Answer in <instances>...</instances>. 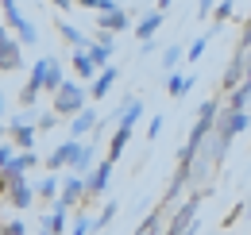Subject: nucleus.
Instances as JSON below:
<instances>
[{"instance_id": "45", "label": "nucleus", "mask_w": 251, "mask_h": 235, "mask_svg": "<svg viewBox=\"0 0 251 235\" xmlns=\"http://www.w3.org/2000/svg\"><path fill=\"white\" fill-rule=\"evenodd\" d=\"M0 235H4V224H0Z\"/></svg>"}, {"instance_id": "36", "label": "nucleus", "mask_w": 251, "mask_h": 235, "mask_svg": "<svg viewBox=\"0 0 251 235\" xmlns=\"http://www.w3.org/2000/svg\"><path fill=\"white\" fill-rule=\"evenodd\" d=\"M54 123H58V116H54V112H43V116H39V123H35V131H43V127H54Z\"/></svg>"}, {"instance_id": "35", "label": "nucleus", "mask_w": 251, "mask_h": 235, "mask_svg": "<svg viewBox=\"0 0 251 235\" xmlns=\"http://www.w3.org/2000/svg\"><path fill=\"white\" fill-rule=\"evenodd\" d=\"M12 154H16V147H12V143H0V170L12 162Z\"/></svg>"}, {"instance_id": "37", "label": "nucleus", "mask_w": 251, "mask_h": 235, "mask_svg": "<svg viewBox=\"0 0 251 235\" xmlns=\"http://www.w3.org/2000/svg\"><path fill=\"white\" fill-rule=\"evenodd\" d=\"M4 235H27V224L16 220V224H4Z\"/></svg>"}, {"instance_id": "11", "label": "nucleus", "mask_w": 251, "mask_h": 235, "mask_svg": "<svg viewBox=\"0 0 251 235\" xmlns=\"http://www.w3.org/2000/svg\"><path fill=\"white\" fill-rule=\"evenodd\" d=\"M93 127H97V112L85 104L77 116L70 119V139H74V143H81V135H93Z\"/></svg>"}, {"instance_id": "29", "label": "nucleus", "mask_w": 251, "mask_h": 235, "mask_svg": "<svg viewBox=\"0 0 251 235\" xmlns=\"http://www.w3.org/2000/svg\"><path fill=\"white\" fill-rule=\"evenodd\" d=\"M116 212H120V205H116V201H108V205H104V212H100V216L93 220V232H104V228L116 220Z\"/></svg>"}, {"instance_id": "30", "label": "nucleus", "mask_w": 251, "mask_h": 235, "mask_svg": "<svg viewBox=\"0 0 251 235\" xmlns=\"http://www.w3.org/2000/svg\"><path fill=\"white\" fill-rule=\"evenodd\" d=\"M39 96H43V93H39L31 81H24V89H20V104H24V108H35V104H39Z\"/></svg>"}, {"instance_id": "19", "label": "nucleus", "mask_w": 251, "mask_h": 235, "mask_svg": "<svg viewBox=\"0 0 251 235\" xmlns=\"http://www.w3.org/2000/svg\"><path fill=\"white\" fill-rule=\"evenodd\" d=\"M244 70H248V66H244V58H240V54H232L228 70H224V81H220V85H224V93H232V89L244 81Z\"/></svg>"}, {"instance_id": "3", "label": "nucleus", "mask_w": 251, "mask_h": 235, "mask_svg": "<svg viewBox=\"0 0 251 235\" xmlns=\"http://www.w3.org/2000/svg\"><path fill=\"white\" fill-rule=\"evenodd\" d=\"M131 27V16L127 8H120L116 0H100L97 8V31H108V35H120V31Z\"/></svg>"}, {"instance_id": "22", "label": "nucleus", "mask_w": 251, "mask_h": 235, "mask_svg": "<svg viewBox=\"0 0 251 235\" xmlns=\"http://www.w3.org/2000/svg\"><path fill=\"white\" fill-rule=\"evenodd\" d=\"M162 220H166V216L155 208V212H147V216L139 220V228H135L131 235H162Z\"/></svg>"}, {"instance_id": "43", "label": "nucleus", "mask_w": 251, "mask_h": 235, "mask_svg": "<svg viewBox=\"0 0 251 235\" xmlns=\"http://www.w3.org/2000/svg\"><path fill=\"white\" fill-rule=\"evenodd\" d=\"M0 143H8V127L4 123H0Z\"/></svg>"}, {"instance_id": "24", "label": "nucleus", "mask_w": 251, "mask_h": 235, "mask_svg": "<svg viewBox=\"0 0 251 235\" xmlns=\"http://www.w3.org/2000/svg\"><path fill=\"white\" fill-rule=\"evenodd\" d=\"M35 201H50V205L58 201V177L54 174H47L43 185H35Z\"/></svg>"}, {"instance_id": "13", "label": "nucleus", "mask_w": 251, "mask_h": 235, "mask_svg": "<svg viewBox=\"0 0 251 235\" xmlns=\"http://www.w3.org/2000/svg\"><path fill=\"white\" fill-rule=\"evenodd\" d=\"M77 147H81V143H74V139H66V143H58V147L50 150V158H47V170L54 174V170H62V166H70V162H74V154H77Z\"/></svg>"}, {"instance_id": "18", "label": "nucleus", "mask_w": 251, "mask_h": 235, "mask_svg": "<svg viewBox=\"0 0 251 235\" xmlns=\"http://www.w3.org/2000/svg\"><path fill=\"white\" fill-rule=\"evenodd\" d=\"M70 66H74V73H77V85H89V81L97 77V66H93L89 58H85V50H74Z\"/></svg>"}, {"instance_id": "33", "label": "nucleus", "mask_w": 251, "mask_h": 235, "mask_svg": "<svg viewBox=\"0 0 251 235\" xmlns=\"http://www.w3.org/2000/svg\"><path fill=\"white\" fill-rule=\"evenodd\" d=\"M213 8H217V0H197V20H209Z\"/></svg>"}, {"instance_id": "20", "label": "nucleus", "mask_w": 251, "mask_h": 235, "mask_svg": "<svg viewBox=\"0 0 251 235\" xmlns=\"http://www.w3.org/2000/svg\"><path fill=\"white\" fill-rule=\"evenodd\" d=\"M62 62L54 58V54H50V70H47V77H43V93H47V96H54V93H58V89H62Z\"/></svg>"}, {"instance_id": "23", "label": "nucleus", "mask_w": 251, "mask_h": 235, "mask_svg": "<svg viewBox=\"0 0 251 235\" xmlns=\"http://www.w3.org/2000/svg\"><path fill=\"white\" fill-rule=\"evenodd\" d=\"M0 8H4V27H8V31H16L24 20H27V16L20 12V4H16V0H0Z\"/></svg>"}, {"instance_id": "8", "label": "nucleus", "mask_w": 251, "mask_h": 235, "mask_svg": "<svg viewBox=\"0 0 251 235\" xmlns=\"http://www.w3.org/2000/svg\"><path fill=\"white\" fill-rule=\"evenodd\" d=\"M4 201H8L12 208H20V212H24V208H31L35 205V185L27 181V177L12 181V185H8V193H4Z\"/></svg>"}, {"instance_id": "41", "label": "nucleus", "mask_w": 251, "mask_h": 235, "mask_svg": "<svg viewBox=\"0 0 251 235\" xmlns=\"http://www.w3.org/2000/svg\"><path fill=\"white\" fill-rule=\"evenodd\" d=\"M8 185H12V181H8V177L0 174V197H4V193H8Z\"/></svg>"}, {"instance_id": "25", "label": "nucleus", "mask_w": 251, "mask_h": 235, "mask_svg": "<svg viewBox=\"0 0 251 235\" xmlns=\"http://www.w3.org/2000/svg\"><path fill=\"white\" fill-rule=\"evenodd\" d=\"M12 39H16L20 47H35V43H39V31H35V24H31V20H24L20 27L12 31Z\"/></svg>"}, {"instance_id": "1", "label": "nucleus", "mask_w": 251, "mask_h": 235, "mask_svg": "<svg viewBox=\"0 0 251 235\" xmlns=\"http://www.w3.org/2000/svg\"><path fill=\"white\" fill-rule=\"evenodd\" d=\"M240 131H248V112H217V123H213V135H209V158H213V166L224 162V154L232 147V139L240 135Z\"/></svg>"}, {"instance_id": "28", "label": "nucleus", "mask_w": 251, "mask_h": 235, "mask_svg": "<svg viewBox=\"0 0 251 235\" xmlns=\"http://www.w3.org/2000/svg\"><path fill=\"white\" fill-rule=\"evenodd\" d=\"M182 58H186V47H178V43H170V47L162 50V66H166V70H178Z\"/></svg>"}, {"instance_id": "15", "label": "nucleus", "mask_w": 251, "mask_h": 235, "mask_svg": "<svg viewBox=\"0 0 251 235\" xmlns=\"http://www.w3.org/2000/svg\"><path fill=\"white\" fill-rule=\"evenodd\" d=\"M93 154H97V147L93 143H81L77 147V154H74V162H70V170H74V177H85L89 170H93L97 162H93Z\"/></svg>"}, {"instance_id": "27", "label": "nucleus", "mask_w": 251, "mask_h": 235, "mask_svg": "<svg viewBox=\"0 0 251 235\" xmlns=\"http://www.w3.org/2000/svg\"><path fill=\"white\" fill-rule=\"evenodd\" d=\"M232 16H236V0H220L217 8H213V31H217L220 24H228Z\"/></svg>"}, {"instance_id": "9", "label": "nucleus", "mask_w": 251, "mask_h": 235, "mask_svg": "<svg viewBox=\"0 0 251 235\" xmlns=\"http://www.w3.org/2000/svg\"><path fill=\"white\" fill-rule=\"evenodd\" d=\"M108 177H112V162H97L93 170L85 174V197H100V193H108Z\"/></svg>"}, {"instance_id": "10", "label": "nucleus", "mask_w": 251, "mask_h": 235, "mask_svg": "<svg viewBox=\"0 0 251 235\" xmlns=\"http://www.w3.org/2000/svg\"><path fill=\"white\" fill-rule=\"evenodd\" d=\"M116 81H120V70H116V66H104V70H97V77L89 81V89H85V93H89L93 100H100V96H108V93H112V85H116Z\"/></svg>"}, {"instance_id": "32", "label": "nucleus", "mask_w": 251, "mask_h": 235, "mask_svg": "<svg viewBox=\"0 0 251 235\" xmlns=\"http://www.w3.org/2000/svg\"><path fill=\"white\" fill-rule=\"evenodd\" d=\"M89 232H93V220H85V216H77L70 224V235H89Z\"/></svg>"}, {"instance_id": "4", "label": "nucleus", "mask_w": 251, "mask_h": 235, "mask_svg": "<svg viewBox=\"0 0 251 235\" xmlns=\"http://www.w3.org/2000/svg\"><path fill=\"white\" fill-rule=\"evenodd\" d=\"M20 70H27L24 66V47L12 39V31L0 24V73H20Z\"/></svg>"}, {"instance_id": "38", "label": "nucleus", "mask_w": 251, "mask_h": 235, "mask_svg": "<svg viewBox=\"0 0 251 235\" xmlns=\"http://www.w3.org/2000/svg\"><path fill=\"white\" fill-rule=\"evenodd\" d=\"M70 4H77V8H93V12L100 8V0H70Z\"/></svg>"}, {"instance_id": "31", "label": "nucleus", "mask_w": 251, "mask_h": 235, "mask_svg": "<svg viewBox=\"0 0 251 235\" xmlns=\"http://www.w3.org/2000/svg\"><path fill=\"white\" fill-rule=\"evenodd\" d=\"M205 47H209V39H193V43L186 47V58H189V62H197L201 54H205Z\"/></svg>"}, {"instance_id": "26", "label": "nucleus", "mask_w": 251, "mask_h": 235, "mask_svg": "<svg viewBox=\"0 0 251 235\" xmlns=\"http://www.w3.org/2000/svg\"><path fill=\"white\" fill-rule=\"evenodd\" d=\"M85 58L93 62L97 70H104V66H112V50H104V47H97V43H89V47H85Z\"/></svg>"}, {"instance_id": "17", "label": "nucleus", "mask_w": 251, "mask_h": 235, "mask_svg": "<svg viewBox=\"0 0 251 235\" xmlns=\"http://www.w3.org/2000/svg\"><path fill=\"white\" fill-rule=\"evenodd\" d=\"M54 27H58V35H62V43H70L74 50H85V47L93 43V39H85V35H81V27H74L70 20H58Z\"/></svg>"}, {"instance_id": "21", "label": "nucleus", "mask_w": 251, "mask_h": 235, "mask_svg": "<svg viewBox=\"0 0 251 235\" xmlns=\"http://www.w3.org/2000/svg\"><path fill=\"white\" fill-rule=\"evenodd\" d=\"M189 89H193V77H182L178 70H174V73L166 77V93H170V100H182Z\"/></svg>"}, {"instance_id": "44", "label": "nucleus", "mask_w": 251, "mask_h": 235, "mask_svg": "<svg viewBox=\"0 0 251 235\" xmlns=\"http://www.w3.org/2000/svg\"><path fill=\"white\" fill-rule=\"evenodd\" d=\"M244 216H248V220H251V197H248V205H244Z\"/></svg>"}, {"instance_id": "16", "label": "nucleus", "mask_w": 251, "mask_h": 235, "mask_svg": "<svg viewBox=\"0 0 251 235\" xmlns=\"http://www.w3.org/2000/svg\"><path fill=\"white\" fill-rule=\"evenodd\" d=\"M162 20H166V16L151 8V12H147V16L139 20V24H135V39H139V43H147V39H155V31L162 27Z\"/></svg>"}, {"instance_id": "14", "label": "nucleus", "mask_w": 251, "mask_h": 235, "mask_svg": "<svg viewBox=\"0 0 251 235\" xmlns=\"http://www.w3.org/2000/svg\"><path fill=\"white\" fill-rule=\"evenodd\" d=\"M66 216H70V212H66V208L54 201V205H50V212L43 216V228H39V235H62V232H66Z\"/></svg>"}, {"instance_id": "5", "label": "nucleus", "mask_w": 251, "mask_h": 235, "mask_svg": "<svg viewBox=\"0 0 251 235\" xmlns=\"http://www.w3.org/2000/svg\"><path fill=\"white\" fill-rule=\"evenodd\" d=\"M81 201H85V177H74V174L62 177V181H58V205L70 212V208L81 205Z\"/></svg>"}, {"instance_id": "46", "label": "nucleus", "mask_w": 251, "mask_h": 235, "mask_svg": "<svg viewBox=\"0 0 251 235\" xmlns=\"http://www.w3.org/2000/svg\"><path fill=\"white\" fill-rule=\"evenodd\" d=\"M248 20H251V12H248Z\"/></svg>"}, {"instance_id": "40", "label": "nucleus", "mask_w": 251, "mask_h": 235, "mask_svg": "<svg viewBox=\"0 0 251 235\" xmlns=\"http://www.w3.org/2000/svg\"><path fill=\"white\" fill-rule=\"evenodd\" d=\"M50 4H54V8H62V12H70V8H74L70 0H50Z\"/></svg>"}, {"instance_id": "7", "label": "nucleus", "mask_w": 251, "mask_h": 235, "mask_svg": "<svg viewBox=\"0 0 251 235\" xmlns=\"http://www.w3.org/2000/svg\"><path fill=\"white\" fill-rule=\"evenodd\" d=\"M35 166H39V154H35V150H16L12 162H8L0 174L8 177V181H20V177H27V170H35Z\"/></svg>"}, {"instance_id": "34", "label": "nucleus", "mask_w": 251, "mask_h": 235, "mask_svg": "<svg viewBox=\"0 0 251 235\" xmlns=\"http://www.w3.org/2000/svg\"><path fill=\"white\" fill-rule=\"evenodd\" d=\"M162 123H166L162 116H151V123H147V139H158V135H162Z\"/></svg>"}, {"instance_id": "2", "label": "nucleus", "mask_w": 251, "mask_h": 235, "mask_svg": "<svg viewBox=\"0 0 251 235\" xmlns=\"http://www.w3.org/2000/svg\"><path fill=\"white\" fill-rule=\"evenodd\" d=\"M85 100H89V93H85V85H77V81H62V89L50 96V112L54 116H77L81 108H85Z\"/></svg>"}, {"instance_id": "39", "label": "nucleus", "mask_w": 251, "mask_h": 235, "mask_svg": "<svg viewBox=\"0 0 251 235\" xmlns=\"http://www.w3.org/2000/svg\"><path fill=\"white\" fill-rule=\"evenodd\" d=\"M170 4H174V0H158V4H155V12H162V16H166V8H170Z\"/></svg>"}, {"instance_id": "42", "label": "nucleus", "mask_w": 251, "mask_h": 235, "mask_svg": "<svg viewBox=\"0 0 251 235\" xmlns=\"http://www.w3.org/2000/svg\"><path fill=\"white\" fill-rule=\"evenodd\" d=\"M8 116V100H4V93H0V119Z\"/></svg>"}, {"instance_id": "12", "label": "nucleus", "mask_w": 251, "mask_h": 235, "mask_svg": "<svg viewBox=\"0 0 251 235\" xmlns=\"http://www.w3.org/2000/svg\"><path fill=\"white\" fill-rule=\"evenodd\" d=\"M131 131L135 127H127V123H116V131H112V143H108V154H104V162H120V154H124V147L131 143Z\"/></svg>"}, {"instance_id": "6", "label": "nucleus", "mask_w": 251, "mask_h": 235, "mask_svg": "<svg viewBox=\"0 0 251 235\" xmlns=\"http://www.w3.org/2000/svg\"><path fill=\"white\" fill-rule=\"evenodd\" d=\"M35 135H39L35 123H27V119H20V116L8 123V143H12L16 150H31L35 147Z\"/></svg>"}]
</instances>
